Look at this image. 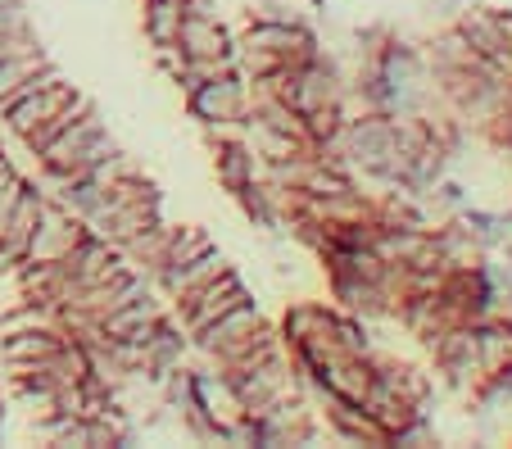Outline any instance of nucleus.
<instances>
[{
	"label": "nucleus",
	"instance_id": "f257e3e1",
	"mask_svg": "<svg viewBox=\"0 0 512 449\" xmlns=\"http://www.w3.org/2000/svg\"><path fill=\"white\" fill-rule=\"evenodd\" d=\"M114 150H118V141L105 132L100 109L87 105L55 141H50V146L37 150V159H41V168H46L50 182H73V177L91 173V168H96L105 155H114Z\"/></svg>",
	"mask_w": 512,
	"mask_h": 449
},
{
	"label": "nucleus",
	"instance_id": "f03ea898",
	"mask_svg": "<svg viewBox=\"0 0 512 449\" xmlns=\"http://www.w3.org/2000/svg\"><path fill=\"white\" fill-rule=\"evenodd\" d=\"M268 341H277V332L263 323V313L254 309L250 300L227 309L223 318H213L209 327L195 332V350L209 363H218V368H236V363H245L250 354H259Z\"/></svg>",
	"mask_w": 512,
	"mask_h": 449
},
{
	"label": "nucleus",
	"instance_id": "7ed1b4c3",
	"mask_svg": "<svg viewBox=\"0 0 512 449\" xmlns=\"http://www.w3.org/2000/svg\"><path fill=\"white\" fill-rule=\"evenodd\" d=\"M87 236V223L78 214H68L59 200H46L41 205V223L32 232V245L14 268H37V264H59L64 254H73V245Z\"/></svg>",
	"mask_w": 512,
	"mask_h": 449
},
{
	"label": "nucleus",
	"instance_id": "20e7f679",
	"mask_svg": "<svg viewBox=\"0 0 512 449\" xmlns=\"http://www.w3.org/2000/svg\"><path fill=\"white\" fill-rule=\"evenodd\" d=\"M186 105H191V114L200 118L204 127L209 123H245V114H250L254 105V91L245 87L241 73H218V78L200 82V87L186 96Z\"/></svg>",
	"mask_w": 512,
	"mask_h": 449
},
{
	"label": "nucleus",
	"instance_id": "39448f33",
	"mask_svg": "<svg viewBox=\"0 0 512 449\" xmlns=\"http://www.w3.org/2000/svg\"><path fill=\"white\" fill-rule=\"evenodd\" d=\"M73 96H78V91H73V82H64V73H59L55 64H50V69L41 73V82H37V87H32L23 100H14V105L5 109V114H0V118H5V127H10L14 137L23 141V137H28V132H37V127L46 123L50 114H59V109H64Z\"/></svg>",
	"mask_w": 512,
	"mask_h": 449
},
{
	"label": "nucleus",
	"instance_id": "423d86ee",
	"mask_svg": "<svg viewBox=\"0 0 512 449\" xmlns=\"http://www.w3.org/2000/svg\"><path fill=\"white\" fill-rule=\"evenodd\" d=\"M250 300V291H245V282L227 268V273H218L213 282H204L195 295H186V300H177V309H182V327L186 332H200V327H209L213 318H223L227 309H236V304Z\"/></svg>",
	"mask_w": 512,
	"mask_h": 449
},
{
	"label": "nucleus",
	"instance_id": "0eeeda50",
	"mask_svg": "<svg viewBox=\"0 0 512 449\" xmlns=\"http://www.w3.org/2000/svg\"><path fill=\"white\" fill-rule=\"evenodd\" d=\"M41 205H46V196H41L37 186H23L19 205H14L10 223L0 232V268H14L23 254H28L32 232H37V223H41Z\"/></svg>",
	"mask_w": 512,
	"mask_h": 449
},
{
	"label": "nucleus",
	"instance_id": "6e6552de",
	"mask_svg": "<svg viewBox=\"0 0 512 449\" xmlns=\"http://www.w3.org/2000/svg\"><path fill=\"white\" fill-rule=\"evenodd\" d=\"M177 50L186 59H236V46L223 23L213 14H191V10H186L182 32H177Z\"/></svg>",
	"mask_w": 512,
	"mask_h": 449
},
{
	"label": "nucleus",
	"instance_id": "1a4fd4ad",
	"mask_svg": "<svg viewBox=\"0 0 512 449\" xmlns=\"http://www.w3.org/2000/svg\"><path fill=\"white\" fill-rule=\"evenodd\" d=\"M227 268H232V264H227V259H223V250H213V245H209V250H204V254H195L191 264H182V268H168V273H159V277H155V286L168 295V300L177 304V300H186V295H195V291H200L204 282H213V277H218V273H227Z\"/></svg>",
	"mask_w": 512,
	"mask_h": 449
},
{
	"label": "nucleus",
	"instance_id": "9d476101",
	"mask_svg": "<svg viewBox=\"0 0 512 449\" xmlns=\"http://www.w3.org/2000/svg\"><path fill=\"white\" fill-rule=\"evenodd\" d=\"M327 422L340 440L349 445H386V431L381 422L372 418L363 404H349V400H327Z\"/></svg>",
	"mask_w": 512,
	"mask_h": 449
},
{
	"label": "nucleus",
	"instance_id": "9b49d317",
	"mask_svg": "<svg viewBox=\"0 0 512 449\" xmlns=\"http://www.w3.org/2000/svg\"><path fill=\"white\" fill-rule=\"evenodd\" d=\"M213 168H218V177H223V186L232 196L245 191L250 182H259V159H254V150L245 146V141H218Z\"/></svg>",
	"mask_w": 512,
	"mask_h": 449
},
{
	"label": "nucleus",
	"instance_id": "f8f14e48",
	"mask_svg": "<svg viewBox=\"0 0 512 449\" xmlns=\"http://www.w3.org/2000/svg\"><path fill=\"white\" fill-rule=\"evenodd\" d=\"M327 332H336V313L327 304H290V313L281 318V341L286 345H304Z\"/></svg>",
	"mask_w": 512,
	"mask_h": 449
},
{
	"label": "nucleus",
	"instance_id": "ddd939ff",
	"mask_svg": "<svg viewBox=\"0 0 512 449\" xmlns=\"http://www.w3.org/2000/svg\"><path fill=\"white\" fill-rule=\"evenodd\" d=\"M186 5L182 0H145V37L155 50L177 46V32H182Z\"/></svg>",
	"mask_w": 512,
	"mask_h": 449
},
{
	"label": "nucleus",
	"instance_id": "4468645a",
	"mask_svg": "<svg viewBox=\"0 0 512 449\" xmlns=\"http://www.w3.org/2000/svg\"><path fill=\"white\" fill-rule=\"evenodd\" d=\"M41 69H50V59H46V50H23V55H10V59H0V100L10 96L19 82H28L32 73H41Z\"/></svg>",
	"mask_w": 512,
	"mask_h": 449
},
{
	"label": "nucleus",
	"instance_id": "2eb2a0df",
	"mask_svg": "<svg viewBox=\"0 0 512 449\" xmlns=\"http://www.w3.org/2000/svg\"><path fill=\"white\" fill-rule=\"evenodd\" d=\"M87 105H91V100H87V96H82V91H78V96L68 100V105L59 109V114H50L46 123L37 127V132H28V137H23V146H28L32 155H37V150H41V146H50V141H55L59 132H64V127L73 123V118H78V114H82V109H87Z\"/></svg>",
	"mask_w": 512,
	"mask_h": 449
},
{
	"label": "nucleus",
	"instance_id": "dca6fc26",
	"mask_svg": "<svg viewBox=\"0 0 512 449\" xmlns=\"http://www.w3.org/2000/svg\"><path fill=\"white\" fill-rule=\"evenodd\" d=\"M23 186H28V182H23V173L10 164V159H5V164H0V232H5V223H10L14 205H19Z\"/></svg>",
	"mask_w": 512,
	"mask_h": 449
},
{
	"label": "nucleus",
	"instance_id": "f3484780",
	"mask_svg": "<svg viewBox=\"0 0 512 449\" xmlns=\"http://www.w3.org/2000/svg\"><path fill=\"white\" fill-rule=\"evenodd\" d=\"M386 445H404V449H426V445H435V427H431V418H426V413H417L413 422H404L399 431H390Z\"/></svg>",
	"mask_w": 512,
	"mask_h": 449
},
{
	"label": "nucleus",
	"instance_id": "a211bd4d",
	"mask_svg": "<svg viewBox=\"0 0 512 449\" xmlns=\"http://www.w3.org/2000/svg\"><path fill=\"white\" fill-rule=\"evenodd\" d=\"M14 28H32L28 5L23 0H0V32H14Z\"/></svg>",
	"mask_w": 512,
	"mask_h": 449
}]
</instances>
